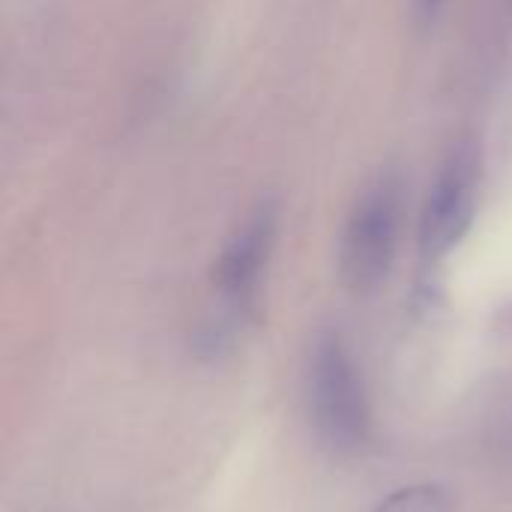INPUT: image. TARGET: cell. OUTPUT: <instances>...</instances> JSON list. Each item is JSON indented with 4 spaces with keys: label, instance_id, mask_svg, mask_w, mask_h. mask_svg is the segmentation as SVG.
I'll return each instance as SVG.
<instances>
[{
    "label": "cell",
    "instance_id": "8992f818",
    "mask_svg": "<svg viewBox=\"0 0 512 512\" xmlns=\"http://www.w3.org/2000/svg\"><path fill=\"white\" fill-rule=\"evenodd\" d=\"M441 3H444V0H417V9H420V15L429 18V15H435V12L441 9Z\"/></svg>",
    "mask_w": 512,
    "mask_h": 512
},
{
    "label": "cell",
    "instance_id": "7a4b0ae2",
    "mask_svg": "<svg viewBox=\"0 0 512 512\" xmlns=\"http://www.w3.org/2000/svg\"><path fill=\"white\" fill-rule=\"evenodd\" d=\"M402 186L393 174L375 177L354 201L342 234V279L354 291L378 288L396 255Z\"/></svg>",
    "mask_w": 512,
    "mask_h": 512
},
{
    "label": "cell",
    "instance_id": "5b68a950",
    "mask_svg": "<svg viewBox=\"0 0 512 512\" xmlns=\"http://www.w3.org/2000/svg\"><path fill=\"white\" fill-rule=\"evenodd\" d=\"M372 512H456V498L441 483H417L396 489Z\"/></svg>",
    "mask_w": 512,
    "mask_h": 512
},
{
    "label": "cell",
    "instance_id": "277c9868",
    "mask_svg": "<svg viewBox=\"0 0 512 512\" xmlns=\"http://www.w3.org/2000/svg\"><path fill=\"white\" fill-rule=\"evenodd\" d=\"M273 237H276V210L270 204H261L246 219V225L225 243L213 267V282L219 294L240 312L255 297L261 270L273 249Z\"/></svg>",
    "mask_w": 512,
    "mask_h": 512
},
{
    "label": "cell",
    "instance_id": "6da1fadb",
    "mask_svg": "<svg viewBox=\"0 0 512 512\" xmlns=\"http://www.w3.org/2000/svg\"><path fill=\"white\" fill-rule=\"evenodd\" d=\"M312 420L327 447L339 453L360 450L372 435V408L357 363L336 333L315 342L309 363Z\"/></svg>",
    "mask_w": 512,
    "mask_h": 512
},
{
    "label": "cell",
    "instance_id": "3957f363",
    "mask_svg": "<svg viewBox=\"0 0 512 512\" xmlns=\"http://www.w3.org/2000/svg\"><path fill=\"white\" fill-rule=\"evenodd\" d=\"M480 189V153L474 144H459L441 165L420 219V255L441 261L453 252L474 225Z\"/></svg>",
    "mask_w": 512,
    "mask_h": 512
}]
</instances>
